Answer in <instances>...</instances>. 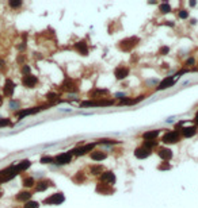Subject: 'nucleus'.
Wrapping results in <instances>:
<instances>
[{"label": "nucleus", "instance_id": "c03bdc74", "mask_svg": "<svg viewBox=\"0 0 198 208\" xmlns=\"http://www.w3.org/2000/svg\"><path fill=\"white\" fill-rule=\"evenodd\" d=\"M2 104H3V96L0 95V106H2Z\"/></svg>", "mask_w": 198, "mask_h": 208}, {"label": "nucleus", "instance_id": "5701e85b", "mask_svg": "<svg viewBox=\"0 0 198 208\" xmlns=\"http://www.w3.org/2000/svg\"><path fill=\"white\" fill-rule=\"evenodd\" d=\"M90 156H91V160H94V161H102L107 157L106 153H102V151H92Z\"/></svg>", "mask_w": 198, "mask_h": 208}, {"label": "nucleus", "instance_id": "2f4dec72", "mask_svg": "<svg viewBox=\"0 0 198 208\" xmlns=\"http://www.w3.org/2000/svg\"><path fill=\"white\" fill-rule=\"evenodd\" d=\"M75 181H76V182H79V184H80V182H83L84 181V176H83V172H77V174L76 176H75Z\"/></svg>", "mask_w": 198, "mask_h": 208}, {"label": "nucleus", "instance_id": "9b49d317", "mask_svg": "<svg viewBox=\"0 0 198 208\" xmlns=\"http://www.w3.org/2000/svg\"><path fill=\"white\" fill-rule=\"evenodd\" d=\"M96 192H98V193H102V195H110V193H113V192H114V189H113L111 185L99 181L98 185H96Z\"/></svg>", "mask_w": 198, "mask_h": 208}, {"label": "nucleus", "instance_id": "dca6fc26", "mask_svg": "<svg viewBox=\"0 0 198 208\" xmlns=\"http://www.w3.org/2000/svg\"><path fill=\"white\" fill-rule=\"evenodd\" d=\"M53 185H54V184H53L50 180H41V181L37 182L35 191L37 192H43V191H46L49 187H53Z\"/></svg>", "mask_w": 198, "mask_h": 208}, {"label": "nucleus", "instance_id": "6e6552de", "mask_svg": "<svg viewBox=\"0 0 198 208\" xmlns=\"http://www.w3.org/2000/svg\"><path fill=\"white\" fill-rule=\"evenodd\" d=\"M72 160V154L71 153H61L60 156H57L54 158V162L56 165H67V163H69Z\"/></svg>", "mask_w": 198, "mask_h": 208}, {"label": "nucleus", "instance_id": "393cba45", "mask_svg": "<svg viewBox=\"0 0 198 208\" xmlns=\"http://www.w3.org/2000/svg\"><path fill=\"white\" fill-rule=\"evenodd\" d=\"M23 187L24 188H33L35 187V181L33 177H24L23 178Z\"/></svg>", "mask_w": 198, "mask_h": 208}, {"label": "nucleus", "instance_id": "c85d7f7f", "mask_svg": "<svg viewBox=\"0 0 198 208\" xmlns=\"http://www.w3.org/2000/svg\"><path fill=\"white\" fill-rule=\"evenodd\" d=\"M160 11H162L163 14H167V12L171 11V7H170L167 3H163V4H160Z\"/></svg>", "mask_w": 198, "mask_h": 208}, {"label": "nucleus", "instance_id": "7c9ffc66", "mask_svg": "<svg viewBox=\"0 0 198 208\" xmlns=\"http://www.w3.org/2000/svg\"><path fill=\"white\" fill-rule=\"evenodd\" d=\"M38 207H39V204L37 203V201H27L23 208H38Z\"/></svg>", "mask_w": 198, "mask_h": 208}, {"label": "nucleus", "instance_id": "20e7f679", "mask_svg": "<svg viewBox=\"0 0 198 208\" xmlns=\"http://www.w3.org/2000/svg\"><path fill=\"white\" fill-rule=\"evenodd\" d=\"M95 145H96V143H88V145H84V146H81V147H77V149L71 150L69 153H71V154H73V156H84V154H87V153H90V151H92V150H94V147H95Z\"/></svg>", "mask_w": 198, "mask_h": 208}, {"label": "nucleus", "instance_id": "4c0bfd02", "mask_svg": "<svg viewBox=\"0 0 198 208\" xmlns=\"http://www.w3.org/2000/svg\"><path fill=\"white\" fill-rule=\"evenodd\" d=\"M189 16V12L187 11H185V9H182L181 12H179V18H182V19H186Z\"/></svg>", "mask_w": 198, "mask_h": 208}, {"label": "nucleus", "instance_id": "1a4fd4ad", "mask_svg": "<svg viewBox=\"0 0 198 208\" xmlns=\"http://www.w3.org/2000/svg\"><path fill=\"white\" fill-rule=\"evenodd\" d=\"M114 76L117 80H124V78H126L129 76V68L128 66H124V65L117 66L114 70Z\"/></svg>", "mask_w": 198, "mask_h": 208}, {"label": "nucleus", "instance_id": "b1692460", "mask_svg": "<svg viewBox=\"0 0 198 208\" xmlns=\"http://www.w3.org/2000/svg\"><path fill=\"white\" fill-rule=\"evenodd\" d=\"M30 165H31L30 161L29 160H24V161H21L19 163H17V168H18V170H19V172H23V170L29 169Z\"/></svg>", "mask_w": 198, "mask_h": 208}, {"label": "nucleus", "instance_id": "a19ab883", "mask_svg": "<svg viewBox=\"0 0 198 208\" xmlns=\"http://www.w3.org/2000/svg\"><path fill=\"white\" fill-rule=\"evenodd\" d=\"M10 107H12V108H17V107H18V102H12V100H11V102H10Z\"/></svg>", "mask_w": 198, "mask_h": 208}, {"label": "nucleus", "instance_id": "bb28decb", "mask_svg": "<svg viewBox=\"0 0 198 208\" xmlns=\"http://www.w3.org/2000/svg\"><path fill=\"white\" fill-rule=\"evenodd\" d=\"M156 145H158V142H156V141H144V145H143V146L151 150L152 147H155Z\"/></svg>", "mask_w": 198, "mask_h": 208}, {"label": "nucleus", "instance_id": "f3484780", "mask_svg": "<svg viewBox=\"0 0 198 208\" xmlns=\"http://www.w3.org/2000/svg\"><path fill=\"white\" fill-rule=\"evenodd\" d=\"M158 156L164 161H170L172 158V151L170 149H167V147H160L158 150Z\"/></svg>", "mask_w": 198, "mask_h": 208}, {"label": "nucleus", "instance_id": "2eb2a0df", "mask_svg": "<svg viewBox=\"0 0 198 208\" xmlns=\"http://www.w3.org/2000/svg\"><path fill=\"white\" fill-rule=\"evenodd\" d=\"M100 181L106 182V184H109V185L114 184V182H115L114 173H113V172H105V173H102V174H100Z\"/></svg>", "mask_w": 198, "mask_h": 208}, {"label": "nucleus", "instance_id": "0eeeda50", "mask_svg": "<svg viewBox=\"0 0 198 208\" xmlns=\"http://www.w3.org/2000/svg\"><path fill=\"white\" fill-rule=\"evenodd\" d=\"M181 139V135H179L178 131H168L167 134L163 137V142L164 143H177V142Z\"/></svg>", "mask_w": 198, "mask_h": 208}, {"label": "nucleus", "instance_id": "6ab92c4d", "mask_svg": "<svg viewBox=\"0 0 198 208\" xmlns=\"http://www.w3.org/2000/svg\"><path fill=\"white\" fill-rule=\"evenodd\" d=\"M159 134H160V130H152L148 132H144L143 138H144V141H156Z\"/></svg>", "mask_w": 198, "mask_h": 208}, {"label": "nucleus", "instance_id": "c9c22d12", "mask_svg": "<svg viewBox=\"0 0 198 208\" xmlns=\"http://www.w3.org/2000/svg\"><path fill=\"white\" fill-rule=\"evenodd\" d=\"M106 93H107L106 89H96L95 92H92V96H96V95H106Z\"/></svg>", "mask_w": 198, "mask_h": 208}, {"label": "nucleus", "instance_id": "c756f323", "mask_svg": "<svg viewBox=\"0 0 198 208\" xmlns=\"http://www.w3.org/2000/svg\"><path fill=\"white\" fill-rule=\"evenodd\" d=\"M7 126H11V120L7 118H3L0 119V128L2 127H7Z\"/></svg>", "mask_w": 198, "mask_h": 208}, {"label": "nucleus", "instance_id": "f8f14e48", "mask_svg": "<svg viewBox=\"0 0 198 208\" xmlns=\"http://www.w3.org/2000/svg\"><path fill=\"white\" fill-rule=\"evenodd\" d=\"M151 153H152V151L149 149H147V147H144V146H140L134 150V156L140 160H144V158H147V157H149Z\"/></svg>", "mask_w": 198, "mask_h": 208}, {"label": "nucleus", "instance_id": "f03ea898", "mask_svg": "<svg viewBox=\"0 0 198 208\" xmlns=\"http://www.w3.org/2000/svg\"><path fill=\"white\" fill-rule=\"evenodd\" d=\"M114 103L113 100H87V102H83L80 104L81 107H107L111 106Z\"/></svg>", "mask_w": 198, "mask_h": 208}, {"label": "nucleus", "instance_id": "4468645a", "mask_svg": "<svg viewBox=\"0 0 198 208\" xmlns=\"http://www.w3.org/2000/svg\"><path fill=\"white\" fill-rule=\"evenodd\" d=\"M41 109H45V107H34V108H30V109H22V111H19L17 115H18V118L19 119H22V118H24V116H27V115H33V113L39 112Z\"/></svg>", "mask_w": 198, "mask_h": 208}, {"label": "nucleus", "instance_id": "a18cd8bd", "mask_svg": "<svg viewBox=\"0 0 198 208\" xmlns=\"http://www.w3.org/2000/svg\"><path fill=\"white\" fill-rule=\"evenodd\" d=\"M0 197H2V191H0Z\"/></svg>", "mask_w": 198, "mask_h": 208}, {"label": "nucleus", "instance_id": "412c9836", "mask_svg": "<svg viewBox=\"0 0 198 208\" xmlns=\"http://www.w3.org/2000/svg\"><path fill=\"white\" fill-rule=\"evenodd\" d=\"M182 135L186 138H190V137H194L197 134V127H183L182 128Z\"/></svg>", "mask_w": 198, "mask_h": 208}, {"label": "nucleus", "instance_id": "a878e982", "mask_svg": "<svg viewBox=\"0 0 198 208\" xmlns=\"http://www.w3.org/2000/svg\"><path fill=\"white\" fill-rule=\"evenodd\" d=\"M102 173H103V166L102 165H94V166H91V174L98 176V174H102Z\"/></svg>", "mask_w": 198, "mask_h": 208}, {"label": "nucleus", "instance_id": "9d476101", "mask_svg": "<svg viewBox=\"0 0 198 208\" xmlns=\"http://www.w3.org/2000/svg\"><path fill=\"white\" fill-rule=\"evenodd\" d=\"M61 89L65 91V92H76L77 85L75 84V81L72 80V78H67V80L61 84Z\"/></svg>", "mask_w": 198, "mask_h": 208}, {"label": "nucleus", "instance_id": "473e14b6", "mask_svg": "<svg viewBox=\"0 0 198 208\" xmlns=\"http://www.w3.org/2000/svg\"><path fill=\"white\" fill-rule=\"evenodd\" d=\"M21 5H22L21 0H11L10 2V7H12V8H18V7H21Z\"/></svg>", "mask_w": 198, "mask_h": 208}, {"label": "nucleus", "instance_id": "72a5a7b5", "mask_svg": "<svg viewBox=\"0 0 198 208\" xmlns=\"http://www.w3.org/2000/svg\"><path fill=\"white\" fill-rule=\"evenodd\" d=\"M41 162L42 163H53L54 162V158H53V157H42V158H41Z\"/></svg>", "mask_w": 198, "mask_h": 208}, {"label": "nucleus", "instance_id": "39448f33", "mask_svg": "<svg viewBox=\"0 0 198 208\" xmlns=\"http://www.w3.org/2000/svg\"><path fill=\"white\" fill-rule=\"evenodd\" d=\"M22 84H23L26 88H34L37 84H38V78H37L35 76H33L31 73L26 74V76L22 77Z\"/></svg>", "mask_w": 198, "mask_h": 208}, {"label": "nucleus", "instance_id": "f257e3e1", "mask_svg": "<svg viewBox=\"0 0 198 208\" xmlns=\"http://www.w3.org/2000/svg\"><path fill=\"white\" fill-rule=\"evenodd\" d=\"M140 42V39L137 37H129L126 39L121 41L119 42V49L122 50V52H130L132 49H134V47L137 46V43Z\"/></svg>", "mask_w": 198, "mask_h": 208}, {"label": "nucleus", "instance_id": "423d86ee", "mask_svg": "<svg viewBox=\"0 0 198 208\" xmlns=\"http://www.w3.org/2000/svg\"><path fill=\"white\" fill-rule=\"evenodd\" d=\"M14 89H15V84L11 78H7L4 83V87H3V96L6 97H11L14 95Z\"/></svg>", "mask_w": 198, "mask_h": 208}, {"label": "nucleus", "instance_id": "37998d69", "mask_svg": "<svg viewBox=\"0 0 198 208\" xmlns=\"http://www.w3.org/2000/svg\"><path fill=\"white\" fill-rule=\"evenodd\" d=\"M194 122H196V123H197V124H198V112H197V115H196V118H194Z\"/></svg>", "mask_w": 198, "mask_h": 208}, {"label": "nucleus", "instance_id": "f704fd0d", "mask_svg": "<svg viewBox=\"0 0 198 208\" xmlns=\"http://www.w3.org/2000/svg\"><path fill=\"white\" fill-rule=\"evenodd\" d=\"M168 52H170V49H168V47H167V46H163L162 49L159 50V54H160V56H164V54H167Z\"/></svg>", "mask_w": 198, "mask_h": 208}, {"label": "nucleus", "instance_id": "4be33fe9", "mask_svg": "<svg viewBox=\"0 0 198 208\" xmlns=\"http://www.w3.org/2000/svg\"><path fill=\"white\" fill-rule=\"evenodd\" d=\"M145 96H139V99H122L119 102V106H129V104H137L140 103L141 100H144Z\"/></svg>", "mask_w": 198, "mask_h": 208}, {"label": "nucleus", "instance_id": "ddd939ff", "mask_svg": "<svg viewBox=\"0 0 198 208\" xmlns=\"http://www.w3.org/2000/svg\"><path fill=\"white\" fill-rule=\"evenodd\" d=\"M174 84H175V77H174V76H168V77H166L164 80L159 84L158 89L163 91V89H166V88H171Z\"/></svg>", "mask_w": 198, "mask_h": 208}, {"label": "nucleus", "instance_id": "a211bd4d", "mask_svg": "<svg viewBox=\"0 0 198 208\" xmlns=\"http://www.w3.org/2000/svg\"><path fill=\"white\" fill-rule=\"evenodd\" d=\"M75 50H76L77 53H80V54H83V56L88 54V47H87V43L84 42V41L75 43Z\"/></svg>", "mask_w": 198, "mask_h": 208}, {"label": "nucleus", "instance_id": "aec40b11", "mask_svg": "<svg viewBox=\"0 0 198 208\" xmlns=\"http://www.w3.org/2000/svg\"><path fill=\"white\" fill-rule=\"evenodd\" d=\"M17 199L18 201H24V203H27V201H30L31 199V193L29 191H23V192H19V193L17 195Z\"/></svg>", "mask_w": 198, "mask_h": 208}, {"label": "nucleus", "instance_id": "79ce46f5", "mask_svg": "<svg viewBox=\"0 0 198 208\" xmlns=\"http://www.w3.org/2000/svg\"><path fill=\"white\" fill-rule=\"evenodd\" d=\"M0 69H4V62L0 61Z\"/></svg>", "mask_w": 198, "mask_h": 208}, {"label": "nucleus", "instance_id": "ea45409f", "mask_svg": "<svg viewBox=\"0 0 198 208\" xmlns=\"http://www.w3.org/2000/svg\"><path fill=\"white\" fill-rule=\"evenodd\" d=\"M167 169H170V163H167V162H164L163 165L159 166V170H167Z\"/></svg>", "mask_w": 198, "mask_h": 208}, {"label": "nucleus", "instance_id": "7ed1b4c3", "mask_svg": "<svg viewBox=\"0 0 198 208\" xmlns=\"http://www.w3.org/2000/svg\"><path fill=\"white\" fill-rule=\"evenodd\" d=\"M64 200H65L64 195H62L61 192H58V193H54V195H52V196L46 197L45 200H43V203H45V204H54V206H58V204L64 203Z\"/></svg>", "mask_w": 198, "mask_h": 208}, {"label": "nucleus", "instance_id": "e433bc0d", "mask_svg": "<svg viewBox=\"0 0 198 208\" xmlns=\"http://www.w3.org/2000/svg\"><path fill=\"white\" fill-rule=\"evenodd\" d=\"M22 73H23L24 76H26V74H30V66L24 65L23 68H22Z\"/></svg>", "mask_w": 198, "mask_h": 208}, {"label": "nucleus", "instance_id": "58836bf2", "mask_svg": "<svg viewBox=\"0 0 198 208\" xmlns=\"http://www.w3.org/2000/svg\"><path fill=\"white\" fill-rule=\"evenodd\" d=\"M46 97H48L49 100H54V99H57L58 97V95L57 93H48L46 95Z\"/></svg>", "mask_w": 198, "mask_h": 208}, {"label": "nucleus", "instance_id": "cd10ccee", "mask_svg": "<svg viewBox=\"0 0 198 208\" xmlns=\"http://www.w3.org/2000/svg\"><path fill=\"white\" fill-rule=\"evenodd\" d=\"M96 145H114V143H117V141H114V139H99L98 142H95Z\"/></svg>", "mask_w": 198, "mask_h": 208}]
</instances>
